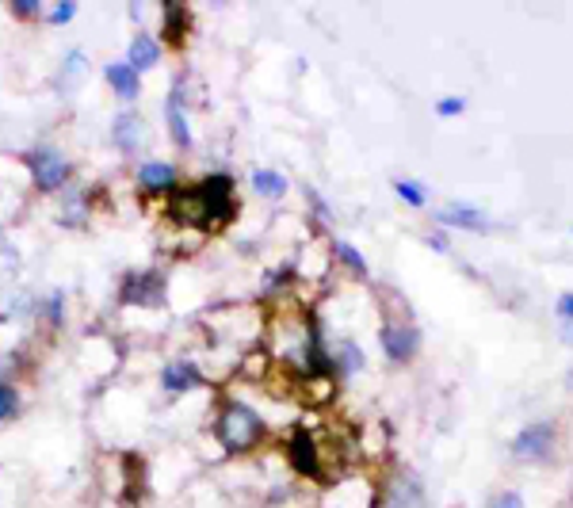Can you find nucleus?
<instances>
[{"label": "nucleus", "instance_id": "nucleus-1", "mask_svg": "<svg viewBox=\"0 0 573 508\" xmlns=\"http://www.w3.org/2000/svg\"><path fill=\"white\" fill-rule=\"evenodd\" d=\"M169 214L180 226L191 230H222L237 218V195H234V180L226 172L218 176H203L199 184L188 188H176L169 199Z\"/></svg>", "mask_w": 573, "mask_h": 508}, {"label": "nucleus", "instance_id": "nucleus-2", "mask_svg": "<svg viewBox=\"0 0 573 508\" xmlns=\"http://www.w3.org/2000/svg\"><path fill=\"white\" fill-rule=\"evenodd\" d=\"M214 436L230 455H245V451L260 447L268 428L256 417V409H249L245 402H226L218 413V424H214Z\"/></svg>", "mask_w": 573, "mask_h": 508}, {"label": "nucleus", "instance_id": "nucleus-3", "mask_svg": "<svg viewBox=\"0 0 573 508\" xmlns=\"http://www.w3.org/2000/svg\"><path fill=\"white\" fill-rule=\"evenodd\" d=\"M287 459L298 474H306L310 482H329V466H325V451H321V436L314 428L298 424L287 440Z\"/></svg>", "mask_w": 573, "mask_h": 508}, {"label": "nucleus", "instance_id": "nucleus-4", "mask_svg": "<svg viewBox=\"0 0 573 508\" xmlns=\"http://www.w3.org/2000/svg\"><path fill=\"white\" fill-rule=\"evenodd\" d=\"M169 283L161 272H127V279L119 283V302L123 306H142V310H157L165 306Z\"/></svg>", "mask_w": 573, "mask_h": 508}, {"label": "nucleus", "instance_id": "nucleus-5", "mask_svg": "<svg viewBox=\"0 0 573 508\" xmlns=\"http://www.w3.org/2000/svg\"><path fill=\"white\" fill-rule=\"evenodd\" d=\"M379 344L382 352H386V360L390 363H409L417 352H421V329L413 325V321H382L379 329Z\"/></svg>", "mask_w": 573, "mask_h": 508}, {"label": "nucleus", "instance_id": "nucleus-6", "mask_svg": "<svg viewBox=\"0 0 573 508\" xmlns=\"http://www.w3.org/2000/svg\"><path fill=\"white\" fill-rule=\"evenodd\" d=\"M554 440H558V428L551 421H539V424H528V428H520L516 436H512L509 451L516 459H528V463H539V459H547L551 455Z\"/></svg>", "mask_w": 573, "mask_h": 508}, {"label": "nucleus", "instance_id": "nucleus-7", "mask_svg": "<svg viewBox=\"0 0 573 508\" xmlns=\"http://www.w3.org/2000/svg\"><path fill=\"white\" fill-rule=\"evenodd\" d=\"M27 169L35 176L39 191H58L69 180V161H65L58 149H31L27 153Z\"/></svg>", "mask_w": 573, "mask_h": 508}, {"label": "nucleus", "instance_id": "nucleus-8", "mask_svg": "<svg viewBox=\"0 0 573 508\" xmlns=\"http://www.w3.org/2000/svg\"><path fill=\"white\" fill-rule=\"evenodd\" d=\"M436 222L451 226V230H474V233L489 230V218L478 207H470V203H447L444 211L436 214Z\"/></svg>", "mask_w": 573, "mask_h": 508}, {"label": "nucleus", "instance_id": "nucleus-9", "mask_svg": "<svg viewBox=\"0 0 573 508\" xmlns=\"http://www.w3.org/2000/svg\"><path fill=\"white\" fill-rule=\"evenodd\" d=\"M88 214H92V203H88V191L85 188H77V184H69V188L62 191V226H85L88 222Z\"/></svg>", "mask_w": 573, "mask_h": 508}, {"label": "nucleus", "instance_id": "nucleus-10", "mask_svg": "<svg viewBox=\"0 0 573 508\" xmlns=\"http://www.w3.org/2000/svg\"><path fill=\"white\" fill-rule=\"evenodd\" d=\"M165 115H169L172 142H176L180 149H191V127H188V111H184V96H180V85L172 88L169 104H165Z\"/></svg>", "mask_w": 573, "mask_h": 508}, {"label": "nucleus", "instance_id": "nucleus-11", "mask_svg": "<svg viewBox=\"0 0 573 508\" xmlns=\"http://www.w3.org/2000/svg\"><path fill=\"white\" fill-rule=\"evenodd\" d=\"M111 138H115V146L123 149V153H138V149H142V138H146V127H142V119H138L134 111H127V115L115 119Z\"/></svg>", "mask_w": 573, "mask_h": 508}, {"label": "nucleus", "instance_id": "nucleus-12", "mask_svg": "<svg viewBox=\"0 0 573 508\" xmlns=\"http://www.w3.org/2000/svg\"><path fill=\"white\" fill-rule=\"evenodd\" d=\"M203 382V375H199V367L195 363H169L165 371H161V386L169 390V394H184V390H195Z\"/></svg>", "mask_w": 573, "mask_h": 508}, {"label": "nucleus", "instance_id": "nucleus-13", "mask_svg": "<svg viewBox=\"0 0 573 508\" xmlns=\"http://www.w3.org/2000/svg\"><path fill=\"white\" fill-rule=\"evenodd\" d=\"M161 62V46L153 35H134V43H130V54H127V65L134 73H146L153 65Z\"/></svg>", "mask_w": 573, "mask_h": 508}, {"label": "nucleus", "instance_id": "nucleus-14", "mask_svg": "<svg viewBox=\"0 0 573 508\" xmlns=\"http://www.w3.org/2000/svg\"><path fill=\"white\" fill-rule=\"evenodd\" d=\"M172 184H176V169L165 161H146L138 169V188L142 191H172Z\"/></svg>", "mask_w": 573, "mask_h": 508}, {"label": "nucleus", "instance_id": "nucleus-15", "mask_svg": "<svg viewBox=\"0 0 573 508\" xmlns=\"http://www.w3.org/2000/svg\"><path fill=\"white\" fill-rule=\"evenodd\" d=\"M161 27H165V39H169L172 46H184V39H188V27H191V16L184 4H165L161 8Z\"/></svg>", "mask_w": 573, "mask_h": 508}, {"label": "nucleus", "instance_id": "nucleus-16", "mask_svg": "<svg viewBox=\"0 0 573 508\" xmlns=\"http://www.w3.org/2000/svg\"><path fill=\"white\" fill-rule=\"evenodd\" d=\"M104 77H107V85L115 88L123 100H134V96L142 92V81H138V73H134L127 62H111L104 69Z\"/></svg>", "mask_w": 573, "mask_h": 508}, {"label": "nucleus", "instance_id": "nucleus-17", "mask_svg": "<svg viewBox=\"0 0 573 508\" xmlns=\"http://www.w3.org/2000/svg\"><path fill=\"white\" fill-rule=\"evenodd\" d=\"M253 191L264 199H283L287 195V180L276 169H256L253 172Z\"/></svg>", "mask_w": 573, "mask_h": 508}, {"label": "nucleus", "instance_id": "nucleus-18", "mask_svg": "<svg viewBox=\"0 0 573 508\" xmlns=\"http://www.w3.org/2000/svg\"><path fill=\"white\" fill-rule=\"evenodd\" d=\"M85 69H88L85 54H81V50H73V54H69V58L62 62V73H58V88H62V92H73V88L81 85Z\"/></svg>", "mask_w": 573, "mask_h": 508}, {"label": "nucleus", "instance_id": "nucleus-19", "mask_svg": "<svg viewBox=\"0 0 573 508\" xmlns=\"http://www.w3.org/2000/svg\"><path fill=\"white\" fill-rule=\"evenodd\" d=\"M333 367H340V371H360V367H363L360 348H356L352 340H340L337 352H333Z\"/></svg>", "mask_w": 573, "mask_h": 508}, {"label": "nucleus", "instance_id": "nucleus-20", "mask_svg": "<svg viewBox=\"0 0 573 508\" xmlns=\"http://www.w3.org/2000/svg\"><path fill=\"white\" fill-rule=\"evenodd\" d=\"M333 256H337L344 268H352L356 276H367V260H363V256L348 245V241H333Z\"/></svg>", "mask_w": 573, "mask_h": 508}, {"label": "nucleus", "instance_id": "nucleus-21", "mask_svg": "<svg viewBox=\"0 0 573 508\" xmlns=\"http://www.w3.org/2000/svg\"><path fill=\"white\" fill-rule=\"evenodd\" d=\"M394 191H398V199H405L409 207H425L428 203V191L417 184V180H394Z\"/></svg>", "mask_w": 573, "mask_h": 508}, {"label": "nucleus", "instance_id": "nucleus-22", "mask_svg": "<svg viewBox=\"0 0 573 508\" xmlns=\"http://www.w3.org/2000/svg\"><path fill=\"white\" fill-rule=\"evenodd\" d=\"M467 111V100L463 96H444V100H436V115L440 119H455V115H463Z\"/></svg>", "mask_w": 573, "mask_h": 508}, {"label": "nucleus", "instance_id": "nucleus-23", "mask_svg": "<svg viewBox=\"0 0 573 508\" xmlns=\"http://www.w3.org/2000/svg\"><path fill=\"white\" fill-rule=\"evenodd\" d=\"M16 405H20V394L8 382H0V421H8L16 413Z\"/></svg>", "mask_w": 573, "mask_h": 508}, {"label": "nucleus", "instance_id": "nucleus-24", "mask_svg": "<svg viewBox=\"0 0 573 508\" xmlns=\"http://www.w3.org/2000/svg\"><path fill=\"white\" fill-rule=\"evenodd\" d=\"M489 508H528V505H524V497H520L516 489H509V493H497V497L489 501Z\"/></svg>", "mask_w": 573, "mask_h": 508}, {"label": "nucleus", "instance_id": "nucleus-25", "mask_svg": "<svg viewBox=\"0 0 573 508\" xmlns=\"http://www.w3.org/2000/svg\"><path fill=\"white\" fill-rule=\"evenodd\" d=\"M12 12H16L20 20H35V16L43 12V4H39V0H16V4H12Z\"/></svg>", "mask_w": 573, "mask_h": 508}, {"label": "nucleus", "instance_id": "nucleus-26", "mask_svg": "<svg viewBox=\"0 0 573 508\" xmlns=\"http://www.w3.org/2000/svg\"><path fill=\"white\" fill-rule=\"evenodd\" d=\"M73 16H77V4H73V0H65V4H54V8H50V23H69Z\"/></svg>", "mask_w": 573, "mask_h": 508}, {"label": "nucleus", "instance_id": "nucleus-27", "mask_svg": "<svg viewBox=\"0 0 573 508\" xmlns=\"http://www.w3.org/2000/svg\"><path fill=\"white\" fill-rule=\"evenodd\" d=\"M65 298L62 295H50V302H46V318H50V325H62V318H65Z\"/></svg>", "mask_w": 573, "mask_h": 508}, {"label": "nucleus", "instance_id": "nucleus-28", "mask_svg": "<svg viewBox=\"0 0 573 508\" xmlns=\"http://www.w3.org/2000/svg\"><path fill=\"white\" fill-rule=\"evenodd\" d=\"M554 314H558V318H562V321H570V325H573V291H566V295L558 298Z\"/></svg>", "mask_w": 573, "mask_h": 508}, {"label": "nucleus", "instance_id": "nucleus-29", "mask_svg": "<svg viewBox=\"0 0 573 508\" xmlns=\"http://www.w3.org/2000/svg\"><path fill=\"white\" fill-rule=\"evenodd\" d=\"M428 245H432V253H447V237H444V233H428Z\"/></svg>", "mask_w": 573, "mask_h": 508}, {"label": "nucleus", "instance_id": "nucleus-30", "mask_svg": "<svg viewBox=\"0 0 573 508\" xmlns=\"http://www.w3.org/2000/svg\"><path fill=\"white\" fill-rule=\"evenodd\" d=\"M566 337H570V340H573V325H570V333H566Z\"/></svg>", "mask_w": 573, "mask_h": 508}]
</instances>
